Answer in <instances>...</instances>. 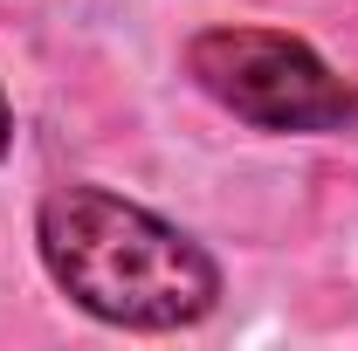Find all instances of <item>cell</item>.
<instances>
[{"label": "cell", "instance_id": "obj_1", "mask_svg": "<svg viewBox=\"0 0 358 351\" xmlns=\"http://www.w3.org/2000/svg\"><path fill=\"white\" fill-rule=\"evenodd\" d=\"M35 248L48 282L117 331H193L221 310V262L179 220L90 179L42 193Z\"/></svg>", "mask_w": 358, "mask_h": 351}, {"label": "cell", "instance_id": "obj_3", "mask_svg": "<svg viewBox=\"0 0 358 351\" xmlns=\"http://www.w3.org/2000/svg\"><path fill=\"white\" fill-rule=\"evenodd\" d=\"M7 145H14V103H7V89H0V159H7Z\"/></svg>", "mask_w": 358, "mask_h": 351}, {"label": "cell", "instance_id": "obj_2", "mask_svg": "<svg viewBox=\"0 0 358 351\" xmlns=\"http://www.w3.org/2000/svg\"><path fill=\"white\" fill-rule=\"evenodd\" d=\"M186 76L227 117H241L255 131L310 138V131H352L358 124V89L310 42H296L282 28H248V21L200 28L186 42Z\"/></svg>", "mask_w": 358, "mask_h": 351}]
</instances>
